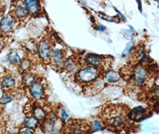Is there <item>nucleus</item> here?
Here are the masks:
<instances>
[{"label": "nucleus", "instance_id": "f257e3e1", "mask_svg": "<svg viewBox=\"0 0 159 134\" xmlns=\"http://www.w3.org/2000/svg\"><path fill=\"white\" fill-rule=\"evenodd\" d=\"M128 110L125 106L111 105L102 112L104 123L112 128L123 127L128 122Z\"/></svg>", "mask_w": 159, "mask_h": 134}, {"label": "nucleus", "instance_id": "f03ea898", "mask_svg": "<svg viewBox=\"0 0 159 134\" xmlns=\"http://www.w3.org/2000/svg\"><path fill=\"white\" fill-rule=\"evenodd\" d=\"M100 71L97 67L88 66L83 68L77 73L78 81L83 84L91 83L95 81L100 75Z\"/></svg>", "mask_w": 159, "mask_h": 134}, {"label": "nucleus", "instance_id": "7ed1b4c3", "mask_svg": "<svg viewBox=\"0 0 159 134\" xmlns=\"http://www.w3.org/2000/svg\"><path fill=\"white\" fill-rule=\"evenodd\" d=\"M51 63L55 69L65 68L66 60L65 52L63 49H55L51 54Z\"/></svg>", "mask_w": 159, "mask_h": 134}, {"label": "nucleus", "instance_id": "20e7f679", "mask_svg": "<svg viewBox=\"0 0 159 134\" xmlns=\"http://www.w3.org/2000/svg\"><path fill=\"white\" fill-rule=\"evenodd\" d=\"M148 114V110L142 106H138L134 108L128 114V118L134 121H140L145 119Z\"/></svg>", "mask_w": 159, "mask_h": 134}, {"label": "nucleus", "instance_id": "39448f33", "mask_svg": "<svg viewBox=\"0 0 159 134\" xmlns=\"http://www.w3.org/2000/svg\"><path fill=\"white\" fill-rule=\"evenodd\" d=\"M69 125V131L73 134H85L89 129V127L82 120H73Z\"/></svg>", "mask_w": 159, "mask_h": 134}, {"label": "nucleus", "instance_id": "423d86ee", "mask_svg": "<svg viewBox=\"0 0 159 134\" xmlns=\"http://www.w3.org/2000/svg\"><path fill=\"white\" fill-rule=\"evenodd\" d=\"M38 53L39 57L43 60H49L51 56L50 44L47 40L41 41L38 46Z\"/></svg>", "mask_w": 159, "mask_h": 134}, {"label": "nucleus", "instance_id": "0eeeda50", "mask_svg": "<svg viewBox=\"0 0 159 134\" xmlns=\"http://www.w3.org/2000/svg\"><path fill=\"white\" fill-rule=\"evenodd\" d=\"M30 91L32 95L36 99H39L43 97L44 88L40 82H34L30 85Z\"/></svg>", "mask_w": 159, "mask_h": 134}, {"label": "nucleus", "instance_id": "6e6552de", "mask_svg": "<svg viewBox=\"0 0 159 134\" xmlns=\"http://www.w3.org/2000/svg\"><path fill=\"white\" fill-rule=\"evenodd\" d=\"M147 78V72L143 67H137L134 72V79L137 84H144Z\"/></svg>", "mask_w": 159, "mask_h": 134}, {"label": "nucleus", "instance_id": "1a4fd4ad", "mask_svg": "<svg viewBox=\"0 0 159 134\" xmlns=\"http://www.w3.org/2000/svg\"><path fill=\"white\" fill-rule=\"evenodd\" d=\"M102 57L95 54H88L85 57V61L88 64L95 67H97L101 64L102 62Z\"/></svg>", "mask_w": 159, "mask_h": 134}, {"label": "nucleus", "instance_id": "9d476101", "mask_svg": "<svg viewBox=\"0 0 159 134\" xmlns=\"http://www.w3.org/2000/svg\"><path fill=\"white\" fill-rule=\"evenodd\" d=\"M12 25L13 20L11 17L10 16L7 15L2 19L0 23V28L4 32H7L12 28Z\"/></svg>", "mask_w": 159, "mask_h": 134}, {"label": "nucleus", "instance_id": "9b49d317", "mask_svg": "<svg viewBox=\"0 0 159 134\" xmlns=\"http://www.w3.org/2000/svg\"><path fill=\"white\" fill-rule=\"evenodd\" d=\"M24 4L25 5V8L28 12L32 14H35L39 10V2L37 1H25Z\"/></svg>", "mask_w": 159, "mask_h": 134}, {"label": "nucleus", "instance_id": "f8f14e48", "mask_svg": "<svg viewBox=\"0 0 159 134\" xmlns=\"http://www.w3.org/2000/svg\"><path fill=\"white\" fill-rule=\"evenodd\" d=\"M104 78L106 81L110 83H114L119 81L121 79L119 73L114 71H109L106 73Z\"/></svg>", "mask_w": 159, "mask_h": 134}, {"label": "nucleus", "instance_id": "ddd939ff", "mask_svg": "<svg viewBox=\"0 0 159 134\" xmlns=\"http://www.w3.org/2000/svg\"><path fill=\"white\" fill-rule=\"evenodd\" d=\"M38 120L34 116H30L26 119L25 121V126L29 129H34L37 127Z\"/></svg>", "mask_w": 159, "mask_h": 134}, {"label": "nucleus", "instance_id": "4468645a", "mask_svg": "<svg viewBox=\"0 0 159 134\" xmlns=\"http://www.w3.org/2000/svg\"><path fill=\"white\" fill-rule=\"evenodd\" d=\"M8 61L12 64H17L19 63L20 62V58L19 56L18 55V54L17 53V52H16L15 51H11L8 56Z\"/></svg>", "mask_w": 159, "mask_h": 134}, {"label": "nucleus", "instance_id": "2eb2a0df", "mask_svg": "<svg viewBox=\"0 0 159 134\" xmlns=\"http://www.w3.org/2000/svg\"><path fill=\"white\" fill-rule=\"evenodd\" d=\"M1 85H2V86L6 88L12 87L15 85V79L12 77H7L4 78L1 82Z\"/></svg>", "mask_w": 159, "mask_h": 134}, {"label": "nucleus", "instance_id": "dca6fc26", "mask_svg": "<svg viewBox=\"0 0 159 134\" xmlns=\"http://www.w3.org/2000/svg\"><path fill=\"white\" fill-rule=\"evenodd\" d=\"M34 116L38 120L41 119L45 117V113L42 108L39 107H37L34 110Z\"/></svg>", "mask_w": 159, "mask_h": 134}, {"label": "nucleus", "instance_id": "f3484780", "mask_svg": "<svg viewBox=\"0 0 159 134\" xmlns=\"http://www.w3.org/2000/svg\"><path fill=\"white\" fill-rule=\"evenodd\" d=\"M16 14L20 18H22L25 17L27 14V10L26 8L22 7V6H18L16 9L15 11Z\"/></svg>", "mask_w": 159, "mask_h": 134}, {"label": "nucleus", "instance_id": "a211bd4d", "mask_svg": "<svg viewBox=\"0 0 159 134\" xmlns=\"http://www.w3.org/2000/svg\"><path fill=\"white\" fill-rule=\"evenodd\" d=\"M34 76L32 74H27L23 77V82L26 85H31L34 83Z\"/></svg>", "mask_w": 159, "mask_h": 134}, {"label": "nucleus", "instance_id": "6ab92c4d", "mask_svg": "<svg viewBox=\"0 0 159 134\" xmlns=\"http://www.w3.org/2000/svg\"><path fill=\"white\" fill-rule=\"evenodd\" d=\"M133 45H134V42H133L132 40H131L129 43H128L125 49L123 50V51L122 53V56L126 57L130 54V51H131V49L133 47Z\"/></svg>", "mask_w": 159, "mask_h": 134}, {"label": "nucleus", "instance_id": "aec40b11", "mask_svg": "<svg viewBox=\"0 0 159 134\" xmlns=\"http://www.w3.org/2000/svg\"><path fill=\"white\" fill-rule=\"evenodd\" d=\"M13 99L11 95L9 94H5L0 98V104H6L10 102Z\"/></svg>", "mask_w": 159, "mask_h": 134}, {"label": "nucleus", "instance_id": "412c9836", "mask_svg": "<svg viewBox=\"0 0 159 134\" xmlns=\"http://www.w3.org/2000/svg\"><path fill=\"white\" fill-rule=\"evenodd\" d=\"M30 66V62L28 60H24L21 63V68L23 71H26L29 69Z\"/></svg>", "mask_w": 159, "mask_h": 134}, {"label": "nucleus", "instance_id": "4be33fe9", "mask_svg": "<svg viewBox=\"0 0 159 134\" xmlns=\"http://www.w3.org/2000/svg\"><path fill=\"white\" fill-rule=\"evenodd\" d=\"M93 128L95 131H101L102 129V127L100 122L95 120L93 123Z\"/></svg>", "mask_w": 159, "mask_h": 134}, {"label": "nucleus", "instance_id": "5701e85b", "mask_svg": "<svg viewBox=\"0 0 159 134\" xmlns=\"http://www.w3.org/2000/svg\"><path fill=\"white\" fill-rule=\"evenodd\" d=\"M61 118H62L63 120H64V121L66 120V119L69 117L67 113H66V112L65 110L64 109H61Z\"/></svg>", "mask_w": 159, "mask_h": 134}, {"label": "nucleus", "instance_id": "b1692460", "mask_svg": "<svg viewBox=\"0 0 159 134\" xmlns=\"http://www.w3.org/2000/svg\"><path fill=\"white\" fill-rule=\"evenodd\" d=\"M19 134H34V133L30 129L26 127L21 130Z\"/></svg>", "mask_w": 159, "mask_h": 134}, {"label": "nucleus", "instance_id": "393cba45", "mask_svg": "<svg viewBox=\"0 0 159 134\" xmlns=\"http://www.w3.org/2000/svg\"><path fill=\"white\" fill-rule=\"evenodd\" d=\"M106 29V27L101 25H98L96 28V30H99V31H103V30H105Z\"/></svg>", "mask_w": 159, "mask_h": 134}, {"label": "nucleus", "instance_id": "a878e982", "mask_svg": "<svg viewBox=\"0 0 159 134\" xmlns=\"http://www.w3.org/2000/svg\"><path fill=\"white\" fill-rule=\"evenodd\" d=\"M115 10H116V12H117V13H119V14H120V16H121V17H122V18H123V19H125V17H124V16H123V15H122V14H121V13H120V12H119V11H118V10H116V8H115Z\"/></svg>", "mask_w": 159, "mask_h": 134}, {"label": "nucleus", "instance_id": "bb28decb", "mask_svg": "<svg viewBox=\"0 0 159 134\" xmlns=\"http://www.w3.org/2000/svg\"><path fill=\"white\" fill-rule=\"evenodd\" d=\"M0 46H1V43H0Z\"/></svg>", "mask_w": 159, "mask_h": 134}]
</instances>
